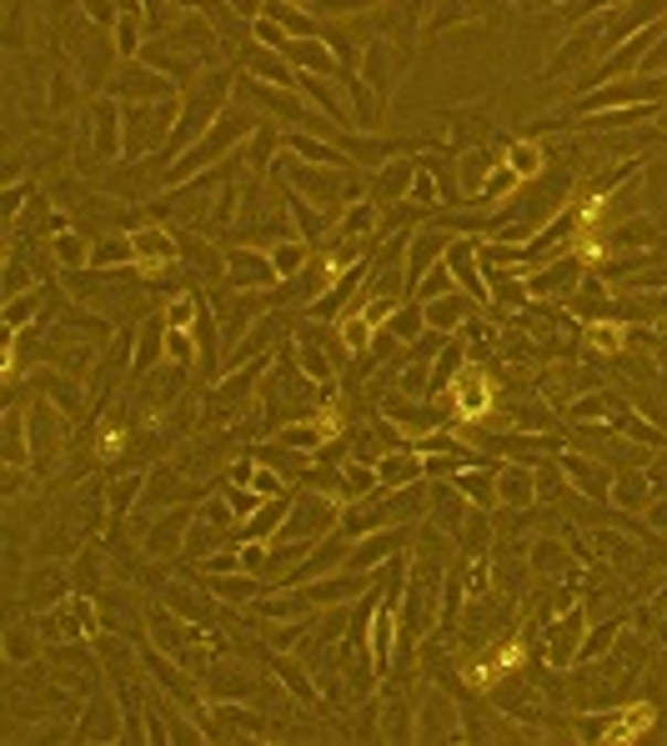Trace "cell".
<instances>
[{
	"instance_id": "cell-1",
	"label": "cell",
	"mask_w": 667,
	"mask_h": 746,
	"mask_svg": "<svg viewBox=\"0 0 667 746\" xmlns=\"http://www.w3.org/2000/svg\"><path fill=\"white\" fill-rule=\"evenodd\" d=\"M252 130H256L252 110H236V106H226V110H221V120H216V126H211L207 136H201V141H191L187 151H181V161H176V166H166V171H161V185H166V191H171V185H187L191 175H201V171H207V166H216L221 156H231V151H236V146L246 141Z\"/></svg>"
},
{
	"instance_id": "cell-2",
	"label": "cell",
	"mask_w": 667,
	"mask_h": 746,
	"mask_svg": "<svg viewBox=\"0 0 667 746\" xmlns=\"http://www.w3.org/2000/svg\"><path fill=\"white\" fill-rule=\"evenodd\" d=\"M276 171H286V185H292V191H301L307 195V201H317L321 211H347V175L351 171H337V166H311V161H296L292 151H276Z\"/></svg>"
},
{
	"instance_id": "cell-3",
	"label": "cell",
	"mask_w": 667,
	"mask_h": 746,
	"mask_svg": "<svg viewBox=\"0 0 667 746\" xmlns=\"http://www.w3.org/2000/svg\"><path fill=\"white\" fill-rule=\"evenodd\" d=\"M341 511H347V501H341V497L307 487V491H296V501H292V511H286V521H282V531H276V536H286V541H321V536H331V531L341 526Z\"/></svg>"
},
{
	"instance_id": "cell-4",
	"label": "cell",
	"mask_w": 667,
	"mask_h": 746,
	"mask_svg": "<svg viewBox=\"0 0 667 746\" xmlns=\"http://www.w3.org/2000/svg\"><path fill=\"white\" fill-rule=\"evenodd\" d=\"M667 100V71L663 76H623V81H613V86H597V90H587V96L578 100V110L582 116H597V110H617V106H663Z\"/></svg>"
},
{
	"instance_id": "cell-5",
	"label": "cell",
	"mask_w": 667,
	"mask_h": 746,
	"mask_svg": "<svg viewBox=\"0 0 667 746\" xmlns=\"http://www.w3.org/2000/svg\"><path fill=\"white\" fill-rule=\"evenodd\" d=\"M558 471L582 501H597V507H613V481L617 471L602 456H582V451H558Z\"/></svg>"
},
{
	"instance_id": "cell-6",
	"label": "cell",
	"mask_w": 667,
	"mask_h": 746,
	"mask_svg": "<svg viewBox=\"0 0 667 746\" xmlns=\"http://www.w3.org/2000/svg\"><path fill=\"white\" fill-rule=\"evenodd\" d=\"M582 281H587V260H582L578 246L527 270V291H532L537 301H558V296H572Z\"/></svg>"
},
{
	"instance_id": "cell-7",
	"label": "cell",
	"mask_w": 667,
	"mask_h": 746,
	"mask_svg": "<svg viewBox=\"0 0 667 746\" xmlns=\"http://www.w3.org/2000/svg\"><path fill=\"white\" fill-rule=\"evenodd\" d=\"M191 521H197V511H191V507H171V511H161V516H156L151 526L141 531V552L151 556V562H171V556H187Z\"/></svg>"
},
{
	"instance_id": "cell-8",
	"label": "cell",
	"mask_w": 667,
	"mask_h": 746,
	"mask_svg": "<svg viewBox=\"0 0 667 746\" xmlns=\"http://www.w3.org/2000/svg\"><path fill=\"white\" fill-rule=\"evenodd\" d=\"M176 81H166L161 71H151L146 61H120L116 71V86H110V96L120 100V106H136V100H166L176 96Z\"/></svg>"
},
{
	"instance_id": "cell-9",
	"label": "cell",
	"mask_w": 667,
	"mask_h": 746,
	"mask_svg": "<svg viewBox=\"0 0 667 746\" xmlns=\"http://www.w3.org/2000/svg\"><path fill=\"white\" fill-rule=\"evenodd\" d=\"M416 742H452L462 736V712L452 696H442V686H422V702H416Z\"/></svg>"
},
{
	"instance_id": "cell-10",
	"label": "cell",
	"mask_w": 667,
	"mask_h": 746,
	"mask_svg": "<svg viewBox=\"0 0 667 746\" xmlns=\"http://www.w3.org/2000/svg\"><path fill=\"white\" fill-rule=\"evenodd\" d=\"M406 546V531L402 526H382V531H367V536H357L351 541V552H347V566L341 572H357V576H372L382 562H392L396 552Z\"/></svg>"
},
{
	"instance_id": "cell-11",
	"label": "cell",
	"mask_w": 667,
	"mask_h": 746,
	"mask_svg": "<svg viewBox=\"0 0 667 746\" xmlns=\"http://www.w3.org/2000/svg\"><path fill=\"white\" fill-rule=\"evenodd\" d=\"M226 281L236 286V291H276L282 270H276L272 251L241 246V251H231V256H226Z\"/></svg>"
},
{
	"instance_id": "cell-12",
	"label": "cell",
	"mask_w": 667,
	"mask_h": 746,
	"mask_svg": "<svg viewBox=\"0 0 667 746\" xmlns=\"http://www.w3.org/2000/svg\"><path fill=\"white\" fill-rule=\"evenodd\" d=\"M442 401L452 406V416H462V422H477V416L493 412V386H487V376H481L477 366H462L457 381L442 391Z\"/></svg>"
},
{
	"instance_id": "cell-13",
	"label": "cell",
	"mask_w": 667,
	"mask_h": 746,
	"mask_svg": "<svg viewBox=\"0 0 667 746\" xmlns=\"http://www.w3.org/2000/svg\"><path fill=\"white\" fill-rule=\"evenodd\" d=\"M452 231L447 226H422V231H412V236H406V281H422V276H427L432 266H437V260H447V246H452ZM412 296V291H406Z\"/></svg>"
},
{
	"instance_id": "cell-14",
	"label": "cell",
	"mask_w": 667,
	"mask_h": 746,
	"mask_svg": "<svg viewBox=\"0 0 667 746\" xmlns=\"http://www.w3.org/2000/svg\"><path fill=\"white\" fill-rule=\"evenodd\" d=\"M396 576H406V572H396ZM396 582L387 586V596H382V606H377V617H372V667H377V676L387 682V671H392V657H396V641H402V621H396Z\"/></svg>"
},
{
	"instance_id": "cell-15",
	"label": "cell",
	"mask_w": 667,
	"mask_h": 746,
	"mask_svg": "<svg viewBox=\"0 0 667 746\" xmlns=\"http://www.w3.org/2000/svg\"><path fill=\"white\" fill-rule=\"evenodd\" d=\"M447 266H452V276H457V291H467L477 306H487L493 301V286H487V270H481V251H477V241H452L447 246Z\"/></svg>"
},
{
	"instance_id": "cell-16",
	"label": "cell",
	"mask_w": 667,
	"mask_h": 746,
	"mask_svg": "<svg viewBox=\"0 0 667 746\" xmlns=\"http://www.w3.org/2000/svg\"><path fill=\"white\" fill-rule=\"evenodd\" d=\"M131 241H136V270L141 276H161L166 260L181 256V241L166 226H141V231H131Z\"/></svg>"
},
{
	"instance_id": "cell-17",
	"label": "cell",
	"mask_w": 667,
	"mask_h": 746,
	"mask_svg": "<svg viewBox=\"0 0 667 746\" xmlns=\"http://www.w3.org/2000/svg\"><path fill=\"white\" fill-rule=\"evenodd\" d=\"M416 171L422 166L416 161H406V156H396V161H387L382 171L372 175V185H367V201H377V206H392V201H406V191H412V181H416Z\"/></svg>"
},
{
	"instance_id": "cell-18",
	"label": "cell",
	"mask_w": 667,
	"mask_h": 746,
	"mask_svg": "<svg viewBox=\"0 0 667 746\" xmlns=\"http://www.w3.org/2000/svg\"><path fill=\"white\" fill-rule=\"evenodd\" d=\"M582 637H587V611L582 606H568V617L548 631V661L552 667H572L582 651Z\"/></svg>"
},
{
	"instance_id": "cell-19",
	"label": "cell",
	"mask_w": 667,
	"mask_h": 746,
	"mask_svg": "<svg viewBox=\"0 0 667 746\" xmlns=\"http://www.w3.org/2000/svg\"><path fill=\"white\" fill-rule=\"evenodd\" d=\"M497 501L512 507V511L532 507L537 501V466H527V461H502L497 466Z\"/></svg>"
},
{
	"instance_id": "cell-20",
	"label": "cell",
	"mask_w": 667,
	"mask_h": 746,
	"mask_svg": "<svg viewBox=\"0 0 667 746\" xmlns=\"http://www.w3.org/2000/svg\"><path fill=\"white\" fill-rule=\"evenodd\" d=\"M286 151L292 156H307L311 166H337V171H357V161H351V151L341 141H321V136H307V130H292L286 136Z\"/></svg>"
},
{
	"instance_id": "cell-21",
	"label": "cell",
	"mask_w": 667,
	"mask_h": 746,
	"mask_svg": "<svg viewBox=\"0 0 667 746\" xmlns=\"http://www.w3.org/2000/svg\"><path fill=\"white\" fill-rule=\"evenodd\" d=\"M166 361V316H151V321L136 326V356H131V381L151 376Z\"/></svg>"
},
{
	"instance_id": "cell-22",
	"label": "cell",
	"mask_w": 667,
	"mask_h": 746,
	"mask_svg": "<svg viewBox=\"0 0 667 746\" xmlns=\"http://www.w3.org/2000/svg\"><path fill=\"white\" fill-rule=\"evenodd\" d=\"M497 466L502 461H487V466H477V461H467L452 477V487L462 491V497L472 501V507H481V511H493L497 507Z\"/></svg>"
},
{
	"instance_id": "cell-23",
	"label": "cell",
	"mask_w": 667,
	"mask_h": 746,
	"mask_svg": "<svg viewBox=\"0 0 667 746\" xmlns=\"http://www.w3.org/2000/svg\"><path fill=\"white\" fill-rule=\"evenodd\" d=\"M292 501H296V491H286V497H266L262 507L252 511V516L241 521V531H236V541H272L276 531H282V521H286V511H292Z\"/></svg>"
},
{
	"instance_id": "cell-24",
	"label": "cell",
	"mask_w": 667,
	"mask_h": 746,
	"mask_svg": "<svg viewBox=\"0 0 667 746\" xmlns=\"http://www.w3.org/2000/svg\"><path fill=\"white\" fill-rule=\"evenodd\" d=\"M427 306V326L432 331H442V335H457L462 326L472 321V311H477V301H472L467 291H447V296H437V301H422Z\"/></svg>"
},
{
	"instance_id": "cell-25",
	"label": "cell",
	"mask_w": 667,
	"mask_h": 746,
	"mask_svg": "<svg viewBox=\"0 0 667 746\" xmlns=\"http://www.w3.org/2000/svg\"><path fill=\"white\" fill-rule=\"evenodd\" d=\"M286 216H292L296 236H301V241H311V246H317V241L331 231V216H327V211H321L317 201H307V195H301V191H292V185H286Z\"/></svg>"
},
{
	"instance_id": "cell-26",
	"label": "cell",
	"mask_w": 667,
	"mask_h": 746,
	"mask_svg": "<svg viewBox=\"0 0 667 746\" xmlns=\"http://www.w3.org/2000/svg\"><path fill=\"white\" fill-rule=\"evenodd\" d=\"M55 431H61V416H55V406H45V401H35L31 406V461L35 466H51L55 456H61V441H55Z\"/></svg>"
},
{
	"instance_id": "cell-27",
	"label": "cell",
	"mask_w": 667,
	"mask_h": 746,
	"mask_svg": "<svg viewBox=\"0 0 667 746\" xmlns=\"http://www.w3.org/2000/svg\"><path fill=\"white\" fill-rule=\"evenodd\" d=\"M286 61L296 65V71H311V76H331L337 81L347 65L337 61V51H331L327 41H292L286 45Z\"/></svg>"
},
{
	"instance_id": "cell-28",
	"label": "cell",
	"mask_w": 667,
	"mask_h": 746,
	"mask_svg": "<svg viewBox=\"0 0 667 746\" xmlns=\"http://www.w3.org/2000/svg\"><path fill=\"white\" fill-rule=\"evenodd\" d=\"M266 361H272V356H252L241 371H231V376L211 391V412H231V406H241V401H246V391L256 386V376L266 371Z\"/></svg>"
},
{
	"instance_id": "cell-29",
	"label": "cell",
	"mask_w": 667,
	"mask_h": 746,
	"mask_svg": "<svg viewBox=\"0 0 667 746\" xmlns=\"http://www.w3.org/2000/svg\"><path fill=\"white\" fill-rule=\"evenodd\" d=\"M201 586H207L216 601H256L266 586V576L256 572H221V576H201Z\"/></svg>"
},
{
	"instance_id": "cell-30",
	"label": "cell",
	"mask_w": 667,
	"mask_h": 746,
	"mask_svg": "<svg viewBox=\"0 0 667 746\" xmlns=\"http://www.w3.org/2000/svg\"><path fill=\"white\" fill-rule=\"evenodd\" d=\"M462 361H467V335H447V347L432 356V381H427V396H442V391L457 381V371H462Z\"/></svg>"
},
{
	"instance_id": "cell-31",
	"label": "cell",
	"mask_w": 667,
	"mask_h": 746,
	"mask_svg": "<svg viewBox=\"0 0 667 746\" xmlns=\"http://www.w3.org/2000/svg\"><path fill=\"white\" fill-rule=\"evenodd\" d=\"M653 497H657V487H653V477H647V466H643V471H617V481H613V507H623V511H647V507H653Z\"/></svg>"
},
{
	"instance_id": "cell-32",
	"label": "cell",
	"mask_w": 667,
	"mask_h": 746,
	"mask_svg": "<svg viewBox=\"0 0 667 746\" xmlns=\"http://www.w3.org/2000/svg\"><path fill=\"white\" fill-rule=\"evenodd\" d=\"M497 171V161H493V151H487V146H477V151H467L457 161V191H462V201H477V191L481 185H487V175Z\"/></svg>"
},
{
	"instance_id": "cell-33",
	"label": "cell",
	"mask_w": 667,
	"mask_h": 746,
	"mask_svg": "<svg viewBox=\"0 0 667 746\" xmlns=\"http://www.w3.org/2000/svg\"><path fill=\"white\" fill-rule=\"evenodd\" d=\"M151 31V21H146L141 11H120V21H116V31H110V45H116V55L120 61H141V51H146V41L141 35Z\"/></svg>"
},
{
	"instance_id": "cell-34",
	"label": "cell",
	"mask_w": 667,
	"mask_h": 746,
	"mask_svg": "<svg viewBox=\"0 0 667 746\" xmlns=\"http://www.w3.org/2000/svg\"><path fill=\"white\" fill-rule=\"evenodd\" d=\"M327 81H331V76H311V71H301V76H296V90H301V96H307V106L327 110V116L337 120V126H357V120H351V110L341 106V100H337V96H331V90H327Z\"/></svg>"
},
{
	"instance_id": "cell-35",
	"label": "cell",
	"mask_w": 667,
	"mask_h": 746,
	"mask_svg": "<svg viewBox=\"0 0 667 746\" xmlns=\"http://www.w3.org/2000/svg\"><path fill=\"white\" fill-rule=\"evenodd\" d=\"M653 716H657L653 702L623 706V712H617V726H607V736H602V742H637V736L653 732Z\"/></svg>"
},
{
	"instance_id": "cell-36",
	"label": "cell",
	"mask_w": 667,
	"mask_h": 746,
	"mask_svg": "<svg viewBox=\"0 0 667 746\" xmlns=\"http://www.w3.org/2000/svg\"><path fill=\"white\" fill-rule=\"evenodd\" d=\"M377 491H382V477L372 461H341V501H367Z\"/></svg>"
},
{
	"instance_id": "cell-37",
	"label": "cell",
	"mask_w": 667,
	"mask_h": 746,
	"mask_svg": "<svg viewBox=\"0 0 667 746\" xmlns=\"http://www.w3.org/2000/svg\"><path fill=\"white\" fill-rule=\"evenodd\" d=\"M146 631H151V637L161 641V651H171V657H181V647L191 641V631L181 627V621H176L171 606H161V611L151 606V611H146Z\"/></svg>"
},
{
	"instance_id": "cell-38",
	"label": "cell",
	"mask_w": 667,
	"mask_h": 746,
	"mask_svg": "<svg viewBox=\"0 0 667 746\" xmlns=\"http://www.w3.org/2000/svg\"><path fill=\"white\" fill-rule=\"evenodd\" d=\"M91 241L81 236V231H55L51 236V256H55V266L61 270H86L91 266Z\"/></svg>"
},
{
	"instance_id": "cell-39",
	"label": "cell",
	"mask_w": 667,
	"mask_h": 746,
	"mask_svg": "<svg viewBox=\"0 0 667 746\" xmlns=\"http://www.w3.org/2000/svg\"><path fill=\"white\" fill-rule=\"evenodd\" d=\"M41 647H45V637H41V627H25V621H15L11 631H6V661L11 667H31L35 657H41Z\"/></svg>"
},
{
	"instance_id": "cell-40",
	"label": "cell",
	"mask_w": 667,
	"mask_h": 746,
	"mask_svg": "<svg viewBox=\"0 0 667 746\" xmlns=\"http://www.w3.org/2000/svg\"><path fill=\"white\" fill-rule=\"evenodd\" d=\"M377 226H382V206L377 201H347V211H341V236H377Z\"/></svg>"
},
{
	"instance_id": "cell-41",
	"label": "cell",
	"mask_w": 667,
	"mask_h": 746,
	"mask_svg": "<svg viewBox=\"0 0 667 746\" xmlns=\"http://www.w3.org/2000/svg\"><path fill=\"white\" fill-rule=\"evenodd\" d=\"M623 412H627V401H617L613 391H592V396H582L578 406H572V422H592V416H602V422H623Z\"/></svg>"
},
{
	"instance_id": "cell-42",
	"label": "cell",
	"mask_w": 667,
	"mask_h": 746,
	"mask_svg": "<svg viewBox=\"0 0 667 746\" xmlns=\"http://www.w3.org/2000/svg\"><path fill=\"white\" fill-rule=\"evenodd\" d=\"M502 161L512 166L517 175H522V185H527V181H537V175L548 171V151H542L537 141H512V146L502 151Z\"/></svg>"
},
{
	"instance_id": "cell-43",
	"label": "cell",
	"mask_w": 667,
	"mask_h": 746,
	"mask_svg": "<svg viewBox=\"0 0 667 746\" xmlns=\"http://www.w3.org/2000/svg\"><path fill=\"white\" fill-rule=\"evenodd\" d=\"M166 606H171L181 621H207L211 617V592H187V586H161Z\"/></svg>"
},
{
	"instance_id": "cell-44",
	"label": "cell",
	"mask_w": 667,
	"mask_h": 746,
	"mask_svg": "<svg viewBox=\"0 0 667 746\" xmlns=\"http://www.w3.org/2000/svg\"><path fill=\"white\" fill-rule=\"evenodd\" d=\"M272 260L282 270V281H292V276H301L311 266V241H301V236L282 241V246H272Z\"/></svg>"
},
{
	"instance_id": "cell-45",
	"label": "cell",
	"mask_w": 667,
	"mask_h": 746,
	"mask_svg": "<svg viewBox=\"0 0 667 746\" xmlns=\"http://www.w3.org/2000/svg\"><path fill=\"white\" fill-rule=\"evenodd\" d=\"M276 676H282V686L296 696V702H307V706H317L321 696H317V686H311V676L301 671V661H292V657H276Z\"/></svg>"
},
{
	"instance_id": "cell-46",
	"label": "cell",
	"mask_w": 667,
	"mask_h": 746,
	"mask_svg": "<svg viewBox=\"0 0 667 746\" xmlns=\"http://www.w3.org/2000/svg\"><path fill=\"white\" fill-rule=\"evenodd\" d=\"M91 266L96 270H116V266H136V241L131 236H110L91 251Z\"/></svg>"
},
{
	"instance_id": "cell-47",
	"label": "cell",
	"mask_w": 667,
	"mask_h": 746,
	"mask_svg": "<svg viewBox=\"0 0 667 746\" xmlns=\"http://www.w3.org/2000/svg\"><path fill=\"white\" fill-rule=\"evenodd\" d=\"M141 497H146V477H120V481H110V491H106L110 521H126V511H131Z\"/></svg>"
},
{
	"instance_id": "cell-48",
	"label": "cell",
	"mask_w": 667,
	"mask_h": 746,
	"mask_svg": "<svg viewBox=\"0 0 667 746\" xmlns=\"http://www.w3.org/2000/svg\"><path fill=\"white\" fill-rule=\"evenodd\" d=\"M226 536H236V531H226V526H216V521H207V516H197L191 521V536H187V556H197L201 552V562H207L211 552H216Z\"/></svg>"
},
{
	"instance_id": "cell-49",
	"label": "cell",
	"mask_w": 667,
	"mask_h": 746,
	"mask_svg": "<svg viewBox=\"0 0 667 746\" xmlns=\"http://www.w3.org/2000/svg\"><path fill=\"white\" fill-rule=\"evenodd\" d=\"M31 596H41L45 611H51V606H61V601H66V572L41 562V572L31 576Z\"/></svg>"
},
{
	"instance_id": "cell-50",
	"label": "cell",
	"mask_w": 667,
	"mask_h": 746,
	"mask_svg": "<svg viewBox=\"0 0 667 746\" xmlns=\"http://www.w3.org/2000/svg\"><path fill=\"white\" fill-rule=\"evenodd\" d=\"M617 637H623V617H613V621H607V627H587V637H582V651H578V661H582V667H587V661L607 657Z\"/></svg>"
},
{
	"instance_id": "cell-51",
	"label": "cell",
	"mask_w": 667,
	"mask_h": 746,
	"mask_svg": "<svg viewBox=\"0 0 667 746\" xmlns=\"http://www.w3.org/2000/svg\"><path fill=\"white\" fill-rule=\"evenodd\" d=\"M166 361L191 366L197 361V326H166Z\"/></svg>"
},
{
	"instance_id": "cell-52",
	"label": "cell",
	"mask_w": 667,
	"mask_h": 746,
	"mask_svg": "<svg viewBox=\"0 0 667 746\" xmlns=\"http://www.w3.org/2000/svg\"><path fill=\"white\" fill-rule=\"evenodd\" d=\"M637 627L647 631V637L663 647L667 641V592H657V596H643V611H637Z\"/></svg>"
},
{
	"instance_id": "cell-53",
	"label": "cell",
	"mask_w": 667,
	"mask_h": 746,
	"mask_svg": "<svg viewBox=\"0 0 667 746\" xmlns=\"http://www.w3.org/2000/svg\"><path fill=\"white\" fill-rule=\"evenodd\" d=\"M447 291H457V276H452L447 260H437V266H432L427 276H422V281L412 286L416 301H437V296H447Z\"/></svg>"
},
{
	"instance_id": "cell-54",
	"label": "cell",
	"mask_w": 667,
	"mask_h": 746,
	"mask_svg": "<svg viewBox=\"0 0 667 746\" xmlns=\"http://www.w3.org/2000/svg\"><path fill=\"white\" fill-rule=\"evenodd\" d=\"M568 562H572V556H568V546H562V541H537V546H532V566L542 576H562V572H568Z\"/></svg>"
},
{
	"instance_id": "cell-55",
	"label": "cell",
	"mask_w": 667,
	"mask_h": 746,
	"mask_svg": "<svg viewBox=\"0 0 667 746\" xmlns=\"http://www.w3.org/2000/svg\"><path fill=\"white\" fill-rule=\"evenodd\" d=\"M31 316L41 321V291H25V296H11V301H6V326H11V331L31 326Z\"/></svg>"
},
{
	"instance_id": "cell-56",
	"label": "cell",
	"mask_w": 667,
	"mask_h": 746,
	"mask_svg": "<svg viewBox=\"0 0 667 746\" xmlns=\"http://www.w3.org/2000/svg\"><path fill=\"white\" fill-rule=\"evenodd\" d=\"M110 716H116V712H110L106 696H100V702H91V712H86V722H91V726H81V736H116Z\"/></svg>"
},
{
	"instance_id": "cell-57",
	"label": "cell",
	"mask_w": 667,
	"mask_h": 746,
	"mask_svg": "<svg viewBox=\"0 0 667 746\" xmlns=\"http://www.w3.org/2000/svg\"><path fill=\"white\" fill-rule=\"evenodd\" d=\"M252 491H262V497H286V491H292V481H286L276 466H256Z\"/></svg>"
},
{
	"instance_id": "cell-58",
	"label": "cell",
	"mask_w": 667,
	"mask_h": 746,
	"mask_svg": "<svg viewBox=\"0 0 667 746\" xmlns=\"http://www.w3.org/2000/svg\"><path fill=\"white\" fill-rule=\"evenodd\" d=\"M587 341L597 351H607V356H617V347H623V331H617V326H592Z\"/></svg>"
},
{
	"instance_id": "cell-59",
	"label": "cell",
	"mask_w": 667,
	"mask_h": 746,
	"mask_svg": "<svg viewBox=\"0 0 667 746\" xmlns=\"http://www.w3.org/2000/svg\"><path fill=\"white\" fill-rule=\"evenodd\" d=\"M25 291H31V276H25V266L11 256V266H6V301H11V296H25Z\"/></svg>"
},
{
	"instance_id": "cell-60",
	"label": "cell",
	"mask_w": 667,
	"mask_h": 746,
	"mask_svg": "<svg viewBox=\"0 0 667 746\" xmlns=\"http://www.w3.org/2000/svg\"><path fill=\"white\" fill-rule=\"evenodd\" d=\"M647 526L667 541V497H653V507H647Z\"/></svg>"
},
{
	"instance_id": "cell-61",
	"label": "cell",
	"mask_w": 667,
	"mask_h": 746,
	"mask_svg": "<svg viewBox=\"0 0 667 746\" xmlns=\"http://www.w3.org/2000/svg\"><path fill=\"white\" fill-rule=\"evenodd\" d=\"M71 100V76H51V106H66Z\"/></svg>"
},
{
	"instance_id": "cell-62",
	"label": "cell",
	"mask_w": 667,
	"mask_h": 746,
	"mask_svg": "<svg viewBox=\"0 0 667 746\" xmlns=\"http://www.w3.org/2000/svg\"><path fill=\"white\" fill-rule=\"evenodd\" d=\"M136 6H141V15L151 25H161V15H166V6H171V0H136Z\"/></svg>"
},
{
	"instance_id": "cell-63",
	"label": "cell",
	"mask_w": 667,
	"mask_h": 746,
	"mask_svg": "<svg viewBox=\"0 0 667 746\" xmlns=\"http://www.w3.org/2000/svg\"><path fill=\"white\" fill-rule=\"evenodd\" d=\"M647 471H653V477H667V446L653 456V461H647Z\"/></svg>"
},
{
	"instance_id": "cell-64",
	"label": "cell",
	"mask_w": 667,
	"mask_h": 746,
	"mask_svg": "<svg viewBox=\"0 0 667 746\" xmlns=\"http://www.w3.org/2000/svg\"><path fill=\"white\" fill-rule=\"evenodd\" d=\"M301 6H311V0H301Z\"/></svg>"
}]
</instances>
